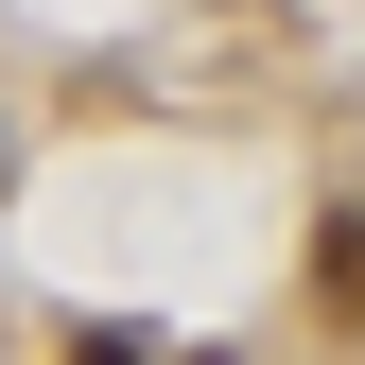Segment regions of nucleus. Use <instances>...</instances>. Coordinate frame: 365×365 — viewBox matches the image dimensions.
Segmentation results:
<instances>
[{"instance_id":"1","label":"nucleus","mask_w":365,"mask_h":365,"mask_svg":"<svg viewBox=\"0 0 365 365\" xmlns=\"http://www.w3.org/2000/svg\"><path fill=\"white\" fill-rule=\"evenodd\" d=\"M313 296L365 313V209H313Z\"/></svg>"},{"instance_id":"2","label":"nucleus","mask_w":365,"mask_h":365,"mask_svg":"<svg viewBox=\"0 0 365 365\" xmlns=\"http://www.w3.org/2000/svg\"><path fill=\"white\" fill-rule=\"evenodd\" d=\"M70 365H140V331H87V348H70Z\"/></svg>"}]
</instances>
